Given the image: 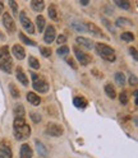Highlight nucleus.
I'll return each mask as SVG.
<instances>
[{"instance_id":"7ed1b4c3","label":"nucleus","mask_w":138,"mask_h":158,"mask_svg":"<svg viewBox=\"0 0 138 158\" xmlns=\"http://www.w3.org/2000/svg\"><path fill=\"white\" fill-rule=\"evenodd\" d=\"M95 48H96V52L100 55L104 60L110 61V63H114L116 60L115 51H114V48H111L110 46H107L105 44H96Z\"/></svg>"},{"instance_id":"f03ea898","label":"nucleus","mask_w":138,"mask_h":158,"mask_svg":"<svg viewBox=\"0 0 138 158\" xmlns=\"http://www.w3.org/2000/svg\"><path fill=\"white\" fill-rule=\"evenodd\" d=\"M13 68V61L11 57V52H9V47L3 46L0 47V69L5 73H12Z\"/></svg>"},{"instance_id":"58836bf2","label":"nucleus","mask_w":138,"mask_h":158,"mask_svg":"<svg viewBox=\"0 0 138 158\" xmlns=\"http://www.w3.org/2000/svg\"><path fill=\"white\" fill-rule=\"evenodd\" d=\"M67 63H68V65H71L73 69H74V70H77V65L74 64V61H73V59H68V60H67Z\"/></svg>"},{"instance_id":"a211bd4d","label":"nucleus","mask_w":138,"mask_h":158,"mask_svg":"<svg viewBox=\"0 0 138 158\" xmlns=\"http://www.w3.org/2000/svg\"><path fill=\"white\" fill-rule=\"evenodd\" d=\"M75 41H77V44H78V45L84 46L86 48H92V47H93L92 41H90V40L86 38V37H77Z\"/></svg>"},{"instance_id":"7c9ffc66","label":"nucleus","mask_w":138,"mask_h":158,"mask_svg":"<svg viewBox=\"0 0 138 158\" xmlns=\"http://www.w3.org/2000/svg\"><path fill=\"white\" fill-rule=\"evenodd\" d=\"M124 24H127V26H131L132 24V22L129 21V19H127V18H119L116 21V26H119V27H122V26H124Z\"/></svg>"},{"instance_id":"ddd939ff","label":"nucleus","mask_w":138,"mask_h":158,"mask_svg":"<svg viewBox=\"0 0 138 158\" xmlns=\"http://www.w3.org/2000/svg\"><path fill=\"white\" fill-rule=\"evenodd\" d=\"M33 153H32V149L31 147L28 144H23L21 147V152H19V157L21 158H32Z\"/></svg>"},{"instance_id":"b1692460","label":"nucleus","mask_w":138,"mask_h":158,"mask_svg":"<svg viewBox=\"0 0 138 158\" xmlns=\"http://www.w3.org/2000/svg\"><path fill=\"white\" fill-rule=\"evenodd\" d=\"M49 17H50L53 21H58V10L55 5H50L49 6Z\"/></svg>"},{"instance_id":"1a4fd4ad","label":"nucleus","mask_w":138,"mask_h":158,"mask_svg":"<svg viewBox=\"0 0 138 158\" xmlns=\"http://www.w3.org/2000/svg\"><path fill=\"white\" fill-rule=\"evenodd\" d=\"M0 158H13L11 145H9L6 142L0 143Z\"/></svg>"},{"instance_id":"c9c22d12","label":"nucleus","mask_w":138,"mask_h":158,"mask_svg":"<svg viewBox=\"0 0 138 158\" xmlns=\"http://www.w3.org/2000/svg\"><path fill=\"white\" fill-rule=\"evenodd\" d=\"M9 6L12 8V10H13V13L14 14H18V5H17V3L15 2H13V0H9Z\"/></svg>"},{"instance_id":"f3484780","label":"nucleus","mask_w":138,"mask_h":158,"mask_svg":"<svg viewBox=\"0 0 138 158\" xmlns=\"http://www.w3.org/2000/svg\"><path fill=\"white\" fill-rule=\"evenodd\" d=\"M73 105L77 107V108H84L87 106V100L84 97H81V96H78V97H74V100H73Z\"/></svg>"},{"instance_id":"39448f33","label":"nucleus","mask_w":138,"mask_h":158,"mask_svg":"<svg viewBox=\"0 0 138 158\" xmlns=\"http://www.w3.org/2000/svg\"><path fill=\"white\" fill-rule=\"evenodd\" d=\"M73 51H74V55H75V57L78 59V61H80L82 65H88L91 61H92V57L88 55V54H86L84 51H82L81 48H78L77 46H74L73 47Z\"/></svg>"},{"instance_id":"bb28decb","label":"nucleus","mask_w":138,"mask_h":158,"mask_svg":"<svg viewBox=\"0 0 138 158\" xmlns=\"http://www.w3.org/2000/svg\"><path fill=\"white\" fill-rule=\"evenodd\" d=\"M115 82L119 84V85H123L124 83H125V77H124V74L123 73H116L115 74Z\"/></svg>"},{"instance_id":"72a5a7b5","label":"nucleus","mask_w":138,"mask_h":158,"mask_svg":"<svg viewBox=\"0 0 138 158\" xmlns=\"http://www.w3.org/2000/svg\"><path fill=\"white\" fill-rule=\"evenodd\" d=\"M69 52V48L67 46H62V47H59L58 48V55H60V56H64Z\"/></svg>"},{"instance_id":"4468645a","label":"nucleus","mask_w":138,"mask_h":158,"mask_svg":"<svg viewBox=\"0 0 138 158\" xmlns=\"http://www.w3.org/2000/svg\"><path fill=\"white\" fill-rule=\"evenodd\" d=\"M27 101L31 105H33V106H38L41 103V98L33 92H28L27 93Z\"/></svg>"},{"instance_id":"20e7f679","label":"nucleus","mask_w":138,"mask_h":158,"mask_svg":"<svg viewBox=\"0 0 138 158\" xmlns=\"http://www.w3.org/2000/svg\"><path fill=\"white\" fill-rule=\"evenodd\" d=\"M32 85L37 92L46 93L49 91V83L46 82V79L42 77H38L35 73H32Z\"/></svg>"},{"instance_id":"423d86ee","label":"nucleus","mask_w":138,"mask_h":158,"mask_svg":"<svg viewBox=\"0 0 138 158\" xmlns=\"http://www.w3.org/2000/svg\"><path fill=\"white\" fill-rule=\"evenodd\" d=\"M63 131H64L63 127L55 123H49L46 125V134L50 136H60L63 135Z\"/></svg>"},{"instance_id":"e433bc0d","label":"nucleus","mask_w":138,"mask_h":158,"mask_svg":"<svg viewBox=\"0 0 138 158\" xmlns=\"http://www.w3.org/2000/svg\"><path fill=\"white\" fill-rule=\"evenodd\" d=\"M56 42L59 44V45H63V44H65L67 42V37L64 36V35H60L58 38H56Z\"/></svg>"},{"instance_id":"2eb2a0df","label":"nucleus","mask_w":138,"mask_h":158,"mask_svg":"<svg viewBox=\"0 0 138 158\" xmlns=\"http://www.w3.org/2000/svg\"><path fill=\"white\" fill-rule=\"evenodd\" d=\"M17 79L19 82H21L23 85H28V79H27V77H26V74H24V72H23V69L22 68H17Z\"/></svg>"},{"instance_id":"a878e982","label":"nucleus","mask_w":138,"mask_h":158,"mask_svg":"<svg viewBox=\"0 0 138 158\" xmlns=\"http://www.w3.org/2000/svg\"><path fill=\"white\" fill-rule=\"evenodd\" d=\"M119 101L122 105H127L128 101H129V93H128L127 91H123L120 94H119Z\"/></svg>"},{"instance_id":"dca6fc26","label":"nucleus","mask_w":138,"mask_h":158,"mask_svg":"<svg viewBox=\"0 0 138 158\" xmlns=\"http://www.w3.org/2000/svg\"><path fill=\"white\" fill-rule=\"evenodd\" d=\"M31 6H32V10L35 12H42L44 8H45V3L42 0H32L31 2Z\"/></svg>"},{"instance_id":"f704fd0d","label":"nucleus","mask_w":138,"mask_h":158,"mask_svg":"<svg viewBox=\"0 0 138 158\" xmlns=\"http://www.w3.org/2000/svg\"><path fill=\"white\" fill-rule=\"evenodd\" d=\"M29 116H31L32 121H33V123H36V124L41 121V116L38 115V114H36V112H31V114H29Z\"/></svg>"},{"instance_id":"79ce46f5","label":"nucleus","mask_w":138,"mask_h":158,"mask_svg":"<svg viewBox=\"0 0 138 158\" xmlns=\"http://www.w3.org/2000/svg\"><path fill=\"white\" fill-rule=\"evenodd\" d=\"M81 4H82V5H87V4H88V2H87V0H82Z\"/></svg>"},{"instance_id":"473e14b6","label":"nucleus","mask_w":138,"mask_h":158,"mask_svg":"<svg viewBox=\"0 0 138 158\" xmlns=\"http://www.w3.org/2000/svg\"><path fill=\"white\" fill-rule=\"evenodd\" d=\"M40 52L44 57H50L51 56V50L47 47H40Z\"/></svg>"},{"instance_id":"a19ab883","label":"nucleus","mask_w":138,"mask_h":158,"mask_svg":"<svg viewBox=\"0 0 138 158\" xmlns=\"http://www.w3.org/2000/svg\"><path fill=\"white\" fill-rule=\"evenodd\" d=\"M4 10V4L2 3V2H0V13H2Z\"/></svg>"},{"instance_id":"9d476101","label":"nucleus","mask_w":138,"mask_h":158,"mask_svg":"<svg viewBox=\"0 0 138 158\" xmlns=\"http://www.w3.org/2000/svg\"><path fill=\"white\" fill-rule=\"evenodd\" d=\"M84 27H86V31L91 32L92 35H95V36H97V37H105L104 33L101 32V29L98 28L96 24L90 23V22H86V23H84Z\"/></svg>"},{"instance_id":"f257e3e1","label":"nucleus","mask_w":138,"mask_h":158,"mask_svg":"<svg viewBox=\"0 0 138 158\" xmlns=\"http://www.w3.org/2000/svg\"><path fill=\"white\" fill-rule=\"evenodd\" d=\"M13 131L17 140H26L31 135V127L26 123L24 117H15L13 123Z\"/></svg>"},{"instance_id":"9b49d317","label":"nucleus","mask_w":138,"mask_h":158,"mask_svg":"<svg viewBox=\"0 0 138 158\" xmlns=\"http://www.w3.org/2000/svg\"><path fill=\"white\" fill-rule=\"evenodd\" d=\"M55 40V28L54 26H49L45 31V36H44V41L46 44H51Z\"/></svg>"},{"instance_id":"412c9836","label":"nucleus","mask_w":138,"mask_h":158,"mask_svg":"<svg viewBox=\"0 0 138 158\" xmlns=\"http://www.w3.org/2000/svg\"><path fill=\"white\" fill-rule=\"evenodd\" d=\"M45 18L42 17V15H38L37 18H36V26H37V29L40 32H42L44 31V28H45Z\"/></svg>"},{"instance_id":"aec40b11","label":"nucleus","mask_w":138,"mask_h":158,"mask_svg":"<svg viewBox=\"0 0 138 158\" xmlns=\"http://www.w3.org/2000/svg\"><path fill=\"white\" fill-rule=\"evenodd\" d=\"M35 144H36V149H37V152L40 153L42 157H46V156H47V149L45 148V145H44L41 142H38V140H36Z\"/></svg>"},{"instance_id":"c756f323","label":"nucleus","mask_w":138,"mask_h":158,"mask_svg":"<svg viewBox=\"0 0 138 158\" xmlns=\"http://www.w3.org/2000/svg\"><path fill=\"white\" fill-rule=\"evenodd\" d=\"M72 27L75 29V31H78V32H86L84 24H81V23H78V22H73L72 23Z\"/></svg>"},{"instance_id":"5701e85b","label":"nucleus","mask_w":138,"mask_h":158,"mask_svg":"<svg viewBox=\"0 0 138 158\" xmlns=\"http://www.w3.org/2000/svg\"><path fill=\"white\" fill-rule=\"evenodd\" d=\"M115 4L118 6H120L122 9H124V10H129L131 9V3L129 2H127V0H115Z\"/></svg>"},{"instance_id":"4be33fe9","label":"nucleus","mask_w":138,"mask_h":158,"mask_svg":"<svg viewBox=\"0 0 138 158\" xmlns=\"http://www.w3.org/2000/svg\"><path fill=\"white\" fill-rule=\"evenodd\" d=\"M14 115H15V117H23L24 116V107H23V105H15V107H14Z\"/></svg>"},{"instance_id":"393cba45","label":"nucleus","mask_w":138,"mask_h":158,"mask_svg":"<svg viewBox=\"0 0 138 158\" xmlns=\"http://www.w3.org/2000/svg\"><path fill=\"white\" fill-rule=\"evenodd\" d=\"M28 64H29V66H31L32 69H40V63H38V60L36 57H33V56H29L28 57Z\"/></svg>"},{"instance_id":"c85d7f7f","label":"nucleus","mask_w":138,"mask_h":158,"mask_svg":"<svg viewBox=\"0 0 138 158\" xmlns=\"http://www.w3.org/2000/svg\"><path fill=\"white\" fill-rule=\"evenodd\" d=\"M19 38H21L26 45H31V46H35V45H36V42H35V41H32V40H29L24 33H19Z\"/></svg>"},{"instance_id":"f8f14e48","label":"nucleus","mask_w":138,"mask_h":158,"mask_svg":"<svg viewBox=\"0 0 138 158\" xmlns=\"http://www.w3.org/2000/svg\"><path fill=\"white\" fill-rule=\"evenodd\" d=\"M12 52L18 60H22V59H24V56H26V51L21 45H14L12 48Z\"/></svg>"},{"instance_id":"6e6552de","label":"nucleus","mask_w":138,"mask_h":158,"mask_svg":"<svg viewBox=\"0 0 138 158\" xmlns=\"http://www.w3.org/2000/svg\"><path fill=\"white\" fill-rule=\"evenodd\" d=\"M3 24H4V27L6 28V31L9 33H14L15 32V23H14L12 15L9 13H4L3 14Z\"/></svg>"},{"instance_id":"4c0bfd02","label":"nucleus","mask_w":138,"mask_h":158,"mask_svg":"<svg viewBox=\"0 0 138 158\" xmlns=\"http://www.w3.org/2000/svg\"><path fill=\"white\" fill-rule=\"evenodd\" d=\"M129 84L133 85V87L137 85V77H136V75H131V78H129Z\"/></svg>"},{"instance_id":"6ab92c4d","label":"nucleus","mask_w":138,"mask_h":158,"mask_svg":"<svg viewBox=\"0 0 138 158\" xmlns=\"http://www.w3.org/2000/svg\"><path fill=\"white\" fill-rule=\"evenodd\" d=\"M105 93H106V96H107V97H110L111 100L116 97L115 88H114L111 84H106V85H105Z\"/></svg>"},{"instance_id":"ea45409f","label":"nucleus","mask_w":138,"mask_h":158,"mask_svg":"<svg viewBox=\"0 0 138 158\" xmlns=\"http://www.w3.org/2000/svg\"><path fill=\"white\" fill-rule=\"evenodd\" d=\"M129 52H131V55H133V57H134V60H137V50L134 47H131L129 48Z\"/></svg>"},{"instance_id":"0eeeda50","label":"nucleus","mask_w":138,"mask_h":158,"mask_svg":"<svg viewBox=\"0 0 138 158\" xmlns=\"http://www.w3.org/2000/svg\"><path fill=\"white\" fill-rule=\"evenodd\" d=\"M19 19H21V23H22L23 28L26 29L28 33H31V35H32V33L36 32V31H35V26H33V23L31 22V19H29V18L26 15L24 12H21V14H19Z\"/></svg>"},{"instance_id":"cd10ccee","label":"nucleus","mask_w":138,"mask_h":158,"mask_svg":"<svg viewBox=\"0 0 138 158\" xmlns=\"http://www.w3.org/2000/svg\"><path fill=\"white\" fill-rule=\"evenodd\" d=\"M120 37H122L123 41H125V42H131V41H133V40H134V36L131 32H124V33H122Z\"/></svg>"},{"instance_id":"2f4dec72","label":"nucleus","mask_w":138,"mask_h":158,"mask_svg":"<svg viewBox=\"0 0 138 158\" xmlns=\"http://www.w3.org/2000/svg\"><path fill=\"white\" fill-rule=\"evenodd\" d=\"M9 91H11V94L13 96V98H18L19 97V92L17 89V87L14 84H11L9 85Z\"/></svg>"}]
</instances>
